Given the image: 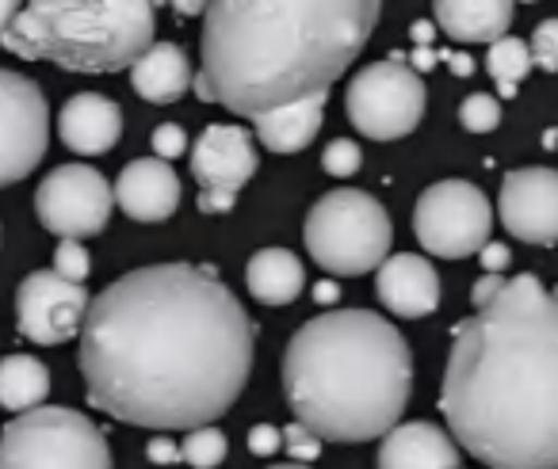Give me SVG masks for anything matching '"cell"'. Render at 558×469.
<instances>
[{"label": "cell", "mask_w": 558, "mask_h": 469, "mask_svg": "<svg viewBox=\"0 0 558 469\" xmlns=\"http://www.w3.org/2000/svg\"><path fill=\"white\" fill-rule=\"evenodd\" d=\"M256 324L210 268L154 263L88 306L77 367L88 405L119 423L192 431L241 397Z\"/></svg>", "instance_id": "6da1fadb"}, {"label": "cell", "mask_w": 558, "mask_h": 469, "mask_svg": "<svg viewBox=\"0 0 558 469\" xmlns=\"http://www.w3.org/2000/svg\"><path fill=\"white\" fill-rule=\"evenodd\" d=\"M440 412L482 466L558 469V294L505 279L456 324Z\"/></svg>", "instance_id": "7a4b0ae2"}, {"label": "cell", "mask_w": 558, "mask_h": 469, "mask_svg": "<svg viewBox=\"0 0 558 469\" xmlns=\"http://www.w3.org/2000/svg\"><path fill=\"white\" fill-rule=\"evenodd\" d=\"M383 0H210L195 96L241 119L322 96L379 24Z\"/></svg>", "instance_id": "3957f363"}, {"label": "cell", "mask_w": 558, "mask_h": 469, "mask_svg": "<svg viewBox=\"0 0 558 469\" xmlns=\"http://www.w3.org/2000/svg\"><path fill=\"white\" fill-rule=\"evenodd\" d=\"M283 397L329 443H367L398 428L413 397V355L372 309H329L283 351Z\"/></svg>", "instance_id": "277c9868"}, {"label": "cell", "mask_w": 558, "mask_h": 469, "mask_svg": "<svg viewBox=\"0 0 558 469\" xmlns=\"http://www.w3.org/2000/svg\"><path fill=\"white\" fill-rule=\"evenodd\" d=\"M154 9L157 0H27L0 47L70 73L131 70L154 47Z\"/></svg>", "instance_id": "5b68a950"}, {"label": "cell", "mask_w": 558, "mask_h": 469, "mask_svg": "<svg viewBox=\"0 0 558 469\" xmlns=\"http://www.w3.org/2000/svg\"><path fill=\"white\" fill-rule=\"evenodd\" d=\"M306 252L329 275H367L390 256V218L367 192H329L306 214Z\"/></svg>", "instance_id": "8992f818"}, {"label": "cell", "mask_w": 558, "mask_h": 469, "mask_svg": "<svg viewBox=\"0 0 558 469\" xmlns=\"http://www.w3.org/2000/svg\"><path fill=\"white\" fill-rule=\"evenodd\" d=\"M0 469H111V446L85 412L39 405L4 423Z\"/></svg>", "instance_id": "52a82bcc"}, {"label": "cell", "mask_w": 558, "mask_h": 469, "mask_svg": "<svg viewBox=\"0 0 558 469\" xmlns=\"http://www.w3.org/2000/svg\"><path fill=\"white\" fill-rule=\"evenodd\" d=\"M425 100L428 92L417 70L410 62H395V58L360 70L344 92L352 126L375 141H395L417 131L421 115H425Z\"/></svg>", "instance_id": "ba28073f"}, {"label": "cell", "mask_w": 558, "mask_h": 469, "mask_svg": "<svg viewBox=\"0 0 558 469\" xmlns=\"http://www.w3.org/2000/svg\"><path fill=\"white\" fill-rule=\"evenodd\" d=\"M494 207L466 180H440L425 187L413 207V233L421 248L440 260H463L489 245Z\"/></svg>", "instance_id": "9c48e42d"}, {"label": "cell", "mask_w": 558, "mask_h": 469, "mask_svg": "<svg viewBox=\"0 0 558 469\" xmlns=\"http://www.w3.org/2000/svg\"><path fill=\"white\" fill-rule=\"evenodd\" d=\"M50 141V108L32 77L0 70V187L39 169Z\"/></svg>", "instance_id": "30bf717a"}, {"label": "cell", "mask_w": 558, "mask_h": 469, "mask_svg": "<svg viewBox=\"0 0 558 469\" xmlns=\"http://www.w3.org/2000/svg\"><path fill=\"white\" fill-rule=\"evenodd\" d=\"M116 207V192L93 164H62L35 192L39 222L58 237H96Z\"/></svg>", "instance_id": "8fae6325"}, {"label": "cell", "mask_w": 558, "mask_h": 469, "mask_svg": "<svg viewBox=\"0 0 558 469\" xmlns=\"http://www.w3.org/2000/svg\"><path fill=\"white\" fill-rule=\"evenodd\" d=\"M88 294L85 283L50 271H32L16 291V329L32 344L58 347L81 336L88 317Z\"/></svg>", "instance_id": "7c38bea8"}, {"label": "cell", "mask_w": 558, "mask_h": 469, "mask_svg": "<svg viewBox=\"0 0 558 469\" xmlns=\"http://www.w3.org/2000/svg\"><path fill=\"white\" fill-rule=\"evenodd\" d=\"M256 149L248 131L230 123H210L192 146V176L199 184L195 207L203 214H226L238 202V192L253 180Z\"/></svg>", "instance_id": "4fadbf2b"}, {"label": "cell", "mask_w": 558, "mask_h": 469, "mask_svg": "<svg viewBox=\"0 0 558 469\" xmlns=\"http://www.w3.org/2000/svg\"><path fill=\"white\" fill-rule=\"evenodd\" d=\"M497 214L512 237L527 245H558V172L517 169L501 180Z\"/></svg>", "instance_id": "5bb4252c"}, {"label": "cell", "mask_w": 558, "mask_h": 469, "mask_svg": "<svg viewBox=\"0 0 558 469\" xmlns=\"http://www.w3.org/2000/svg\"><path fill=\"white\" fill-rule=\"evenodd\" d=\"M116 202L131 222H165L180 207V180L165 157H138L116 180Z\"/></svg>", "instance_id": "9a60e30c"}, {"label": "cell", "mask_w": 558, "mask_h": 469, "mask_svg": "<svg viewBox=\"0 0 558 469\" xmlns=\"http://www.w3.org/2000/svg\"><path fill=\"white\" fill-rule=\"evenodd\" d=\"M375 294L398 317H428L440 306V275L417 252H398L379 263Z\"/></svg>", "instance_id": "2e32d148"}, {"label": "cell", "mask_w": 558, "mask_h": 469, "mask_svg": "<svg viewBox=\"0 0 558 469\" xmlns=\"http://www.w3.org/2000/svg\"><path fill=\"white\" fill-rule=\"evenodd\" d=\"M58 138L73 153L100 157L123 138V111L100 92H77L73 100H65L62 115H58Z\"/></svg>", "instance_id": "e0dca14e"}, {"label": "cell", "mask_w": 558, "mask_h": 469, "mask_svg": "<svg viewBox=\"0 0 558 469\" xmlns=\"http://www.w3.org/2000/svg\"><path fill=\"white\" fill-rule=\"evenodd\" d=\"M379 469H459V451L436 423H398L379 443Z\"/></svg>", "instance_id": "ac0fdd59"}, {"label": "cell", "mask_w": 558, "mask_h": 469, "mask_svg": "<svg viewBox=\"0 0 558 469\" xmlns=\"http://www.w3.org/2000/svg\"><path fill=\"white\" fill-rule=\"evenodd\" d=\"M326 96H306V100L283 103V108H271L264 115L253 119L256 138L268 153H303L322 131V115H326Z\"/></svg>", "instance_id": "d6986e66"}, {"label": "cell", "mask_w": 558, "mask_h": 469, "mask_svg": "<svg viewBox=\"0 0 558 469\" xmlns=\"http://www.w3.org/2000/svg\"><path fill=\"white\" fill-rule=\"evenodd\" d=\"M131 85L149 103H177L187 88H195L192 62H187V54L177 42H154L131 65Z\"/></svg>", "instance_id": "ffe728a7"}, {"label": "cell", "mask_w": 558, "mask_h": 469, "mask_svg": "<svg viewBox=\"0 0 558 469\" xmlns=\"http://www.w3.org/2000/svg\"><path fill=\"white\" fill-rule=\"evenodd\" d=\"M436 24L456 42H494L509 32L517 0H433Z\"/></svg>", "instance_id": "44dd1931"}, {"label": "cell", "mask_w": 558, "mask_h": 469, "mask_svg": "<svg viewBox=\"0 0 558 469\" xmlns=\"http://www.w3.org/2000/svg\"><path fill=\"white\" fill-rule=\"evenodd\" d=\"M245 283L260 306H291L306 286V268L291 248H260L248 260Z\"/></svg>", "instance_id": "7402d4cb"}, {"label": "cell", "mask_w": 558, "mask_h": 469, "mask_svg": "<svg viewBox=\"0 0 558 469\" xmlns=\"http://www.w3.org/2000/svg\"><path fill=\"white\" fill-rule=\"evenodd\" d=\"M50 393V370L35 355H9L0 359V408L27 412L39 408Z\"/></svg>", "instance_id": "603a6c76"}, {"label": "cell", "mask_w": 558, "mask_h": 469, "mask_svg": "<svg viewBox=\"0 0 558 469\" xmlns=\"http://www.w3.org/2000/svg\"><path fill=\"white\" fill-rule=\"evenodd\" d=\"M486 65H489V73H494L501 96H512L520 81L535 70V58H532V47H527L524 39H509V35H501V39L489 42Z\"/></svg>", "instance_id": "cb8c5ba5"}, {"label": "cell", "mask_w": 558, "mask_h": 469, "mask_svg": "<svg viewBox=\"0 0 558 469\" xmlns=\"http://www.w3.org/2000/svg\"><path fill=\"white\" fill-rule=\"evenodd\" d=\"M180 451H184V461L192 469H215V466H222V458H226V435L218 428H210V423H203V428L187 431Z\"/></svg>", "instance_id": "d4e9b609"}, {"label": "cell", "mask_w": 558, "mask_h": 469, "mask_svg": "<svg viewBox=\"0 0 558 469\" xmlns=\"http://www.w3.org/2000/svg\"><path fill=\"white\" fill-rule=\"evenodd\" d=\"M459 123H463V131H471V134L497 131V126H501V103L486 92L466 96V100L459 103Z\"/></svg>", "instance_id": "484cf974"}, {"label": "cell", "mask_w": 558, "mask_h": 469, "mask_svg": "<svg viewBox=\"0 0 558 469\" xmlns=\"http://www.w3.org/2000/svg\"><path fill=\"white\" fill-rule=\"evenodd\" d=\"M360 164H364V153H360V146L352 138H337L326 146V153H322V169L329 172V176L344 180V176H356Z\"/></svg>", "instance_id": "4316f807"}, {"label": "cell", "mask_w": 558, "mask_h": 469, "mask_svg": "<svg viewBox=\"0 0 558 469\" xmlns=\"http://www.w3.org/2000/svg\"><path fill=\"white\" fill-rule=\"evenodd\" d=\"M54 271L73 279V283H85L88 271H93V260H88L81 237H62V245H58V252H54Z\"/></svg>", "instance_id": "83f0119b"}, {"label": "cell", "mask_w": 558, "mask_h": 469, "mask_svg": "<svg viewBox=\"0 0 558 469\" xmlns=\"http://www.w3.org/2000/svg\"><path fill=\"white\" fill-rule=\"evenodd\" d=\"M283 446H288V454L295 461H314L322 454V435L314 428H306L303 420H295L283 428Z\"/></svg>", "instance_id": "f1b7e54d"}, {"label": "cell", "mask_w": 558, "mask_h": 469, "mask_svg": "<svg viewBox=\"0 0 558 469\" xmlns=\"http://www.w3.org/2000/svg\"><path fill=\"white\" fill-rule=\"evenodd\" d=\"M532 58L539 70L558 73V20H543L532 35Z\"/></svg>", "instance_id": "f546056e"}, {"label": "cell", "mask_w": 558, "mask_h": 469, "mask_svg": "<svg viewBox=\"0 0 558 469\" xmlns=\"http://www.w3.org/2000/svg\"><path fill=\"white\" fill-rule=\"evenodd\" d=\"M184 149H187L184 126L165 123V126H157V131H154V153L157 157H165V161H177V157L184 153Z\"/></svg>", "instance_id": "4dcf8cb0"}, {"label": "cell", "mask_w": 558, "mask_h": 469, "mask_svg": "<svg viewBox=\"0 0 558 469\" xmlns=\"http://www.w3.org/2000/svg\"><path fill=\"white\" fill-rule=\"evenodd\" d=\"M279 446H283V431L271 428V423H256V428L248 431V451H253L256 458H268Z\"/></svg>", "instance_id": "1f68e13d"}, {"label": "cell", "mask_w": 558, "mask_h": 469, "mask_svg": "<svg viewBox=\"0 0 558 469\" xmlns=\"http://www.w3.org/2000/svg\"><path fill=\"white\" fill-rule=\"evenodd\" d=\"M146 454H149V461H157V466H177V461H184V451H180V446L172 443V439H165V435L149 439Z\"/></svg>", "instance_id": "d6a6232c"}, {"label": "cell", "mask_w": 558, "mask_h": 469, "mask_svg": "<svg viewBox=\"0 0 558 469\" xmlns=\"http://www.w3.org/2000/svg\"><path fill=\"white\" fill-rule=\"evenodd\" d=\"M478 256H482V263H486V271H497V275L509 268V248L505 245H486Z\"/></svg>", "instance_id": "836d02e7"}, {"label": "cell", "mask_w": 558, "mask_h": 469, "mask_svg": "<svg viewBox=\"0 0 558 469\" xmlns=\"http://www.w3.org/2000/svg\"><path fill=\"white\" fill-rule=\"evenodd\" d=\"M501 283H505V279L497 275V271H489L486 279H478V286H474V306H482V301L494 298V294L501 291Z\"/></svg>", "instance_id": "e575fe53"}, {"label": "cell", "mask_w": 558, "mask_h": 469, "mask_svg": "<svg viewBox=\"0 0 558 469\" xmlns=\"http://www.w3.org/2000/svg\"><path fill=\"white\" fill-rule=\"evenodd\" d=\"M20 12H24V0H0V39H4V32L16 24Z\"/></svg>", "instance_id": "d590c367"}, {"label": "cell", "mask_w": 558, "mask_h": 469, "mask_svg": "<svg viewBox=\"0 0 558 469\" xmlns=\"http://www.w3.org/2000/svg\"><path fill=\"white\" fill-rule=\"evenodd\" d=\"M169 4L180 12V16H199V12H207L210 0H169Z\"/></svg>", "instance_id": "8d00e7d4"}, {"label": "cell", "mask_w": 558, "mask_h": 469, "mask_svg": "<svg viewBox=\"0 0 558 469\" xmlns=\"http://www.w3.org/2000/svg\"><path fill=\"white\" fill-rule=\"evenodd\" d=\"M314 298H318L322 306H333V301L341 298V291H337V283H318L314 286Z\"/></svg>", "instance_id": "74e56055"}, {"label": "cell", "mask_w": 558, "mask_h": 469, "mask_svg": "<svg viewBox=\"0 0 558 469\" xmlns=\"http://www.w3.org/2000/svg\"><path fill=\"white\" fill-rule=\"evenodd\" d=\"M433 62H436V54H433V50H425V47H421L417 54H413V62H410V65H417V70H428V65H433Z\"/></svg>", "instance_id": "f35d334b"}, {"label": "cell", "mask_w": 558, "mask_h": 469, "mask_svg": "<svg viewBox=\"0 0 558 469\" xmlns=\"http://www.w3.org/2000/svg\"><path fill=\"white\" fill-rule=\"evenodd\" d=\"M413 39H417L421 47H425V42H433V27H428V24H417V27H413Z\"/></svg>", "instance_id": "ab89813d"}, {"label": "cell", "mask_w": 558, "mask_h": 469, "mask_svg": "<svg viewBox=\"0 0 558 469\" xmlns=\"http://www.w3.org/2000/svg\"><path fill=\"white\" fill-rule=\"evenodd\" d=\"M451 65H456V73H459V77H466V73H471L474 70V65H471V58H451Z\"/></svg>", "instance_id": "60d3db41"}, {"label": "cell", "mask_w": 558, "mask_h": 469, "mask_svg": "<svg viewBox=\"0 0 558 469\" xmlns=\"http://www.w3.org/2000/svg\"><path fill=\"white\" fill-rule=\"evenodd\" d=\"M268 469H311L306 461H291V466H268Z\"/></svg>", "instance_id": "b9f144b4"}]
</instances>
